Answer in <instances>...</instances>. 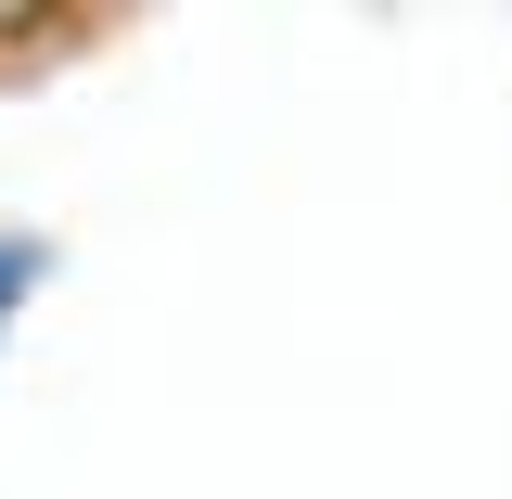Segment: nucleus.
Returning a JSON list of instances; mask_svg holds the SVG:
<instances>
[{"instance_id":"1","label":"nucleus","mask_w":512,"mask_h":499,"mask_svg":"<svg viewBox=\"0 0 512 499\" xmlns=\"http://www.w3.org/2000/svg\"><path fill=\"white\" fill-rule=\"evenodd\" d=\"M26 282H39V244H13V231H0V308H13Z\"/></svg>"}]
</instances>
